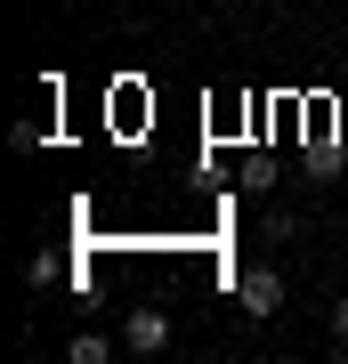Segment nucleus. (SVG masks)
<instances>
[{
  "label": "nucleus",
  "instance_id": "1",
  "mask_svg": "<svg viewBox=\"0 0 348 364\" xmlns=\"http://www.w3.org/2000/svg\"><path fill=\"white\" fill-rule=\"evenodd\" d=\"M235 299H243L251 324H268V316L284 308V275H275V267H243V275H235Z\"/></svg>",
  "mask_w": 348,
  "mask_h": 364
},
{
  "label": "nucleus",
  "instance_id": "2",
  "mask_svg": "<svg viewBox=\"0 0 348 364\" xmlns=\"http://www.w3.org/2000/svg\"><path fill=\"white\" fill-rule=\"evenodd\" d=\"M122 348H130V356H162V348H170V316H162V308H138V316L122 324Z\"/></svg>",
  "mask_w": 348,
  "mask_h": 364
},
{
  "label": "nucleus",
  "instance_id": "3",
  "mask_svg": "<svg viewBox=\"0 0 348 364\" xmlns=\"http://www.w3.org/2000/svg\"><path fill=\"white\" fill-rule=\"evenodd\" d=\"M65 356H73V364H105V356H114V340H105V332H73V348H65Z\"/></svg>",
  "mask_w": 348,
  "mask_h": 364
},
{
  "label": "nucleus",
  "instance_id": "4",
  "mask_svg": "<svg viewBox=\"0 0 348 364\" xmlns=\"http://www.w3.org/2000/svg\"><path fill=\"white\" fill-rule=\"evenodd\" d=\"M25 275H33V284H41V291H49V284H57V275H65V267H57V251H33V259H25Z\"/></svg>",
  "mask_w": 348,
  "mask_h": 364
},
{
  "label": "nucleus",
  "instance_id": "5",
  "mask_svg": "<svg viewBox=\"0 0 348 364\" xmlns=\"http://www.w3.org/2000/svg\"><path fill=\"white\" fill-rule=\"evenodd\" d=\"M332 340L348 348V299H332Z\"/></svg>",
  "mask_w": 348,
  "mask_h": 364
}]
</instances>
